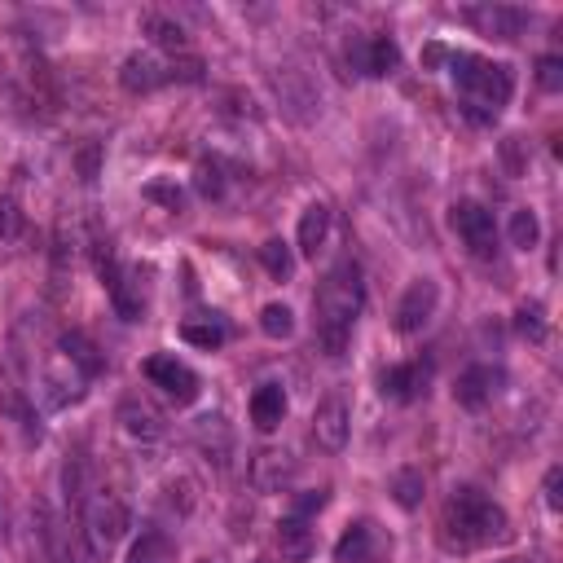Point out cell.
<instances>
[{
    "label": "cell",
    "mask_w": 563,
    "mask_h": 563,
    "mask_svg": "<svg viewBox=\"0 0 563 563\" xmlns=\"http://www.w3.org/2000/svg\"><path fill=\"white\" fill-rule=\"evenodd\" d=\"M194 185H198V194H203V198H220V194H225V181H220V168H216V163H198Z\"/></svg>",
    "instance_id": "obj_37"
},
{
    "label": "cell",
    "mask_w": 563,
    "mask_h": 563,
    "mask_svg": "<svg viewBox=\"0 0 563 563\" xmlns=\"http://www.w3.org/2000/svg\"><path fill=\"white\" fill-rule=\"evenodd\" d=\"M0 414L14 418V427L27 440H40V418H36V410L27 405V396H22V392H14V388L0 392Z\"/></svg>",
    "instance_id": "obj_23"
},
{
    "label": "cell",
    "mask_w": 563,
    "mask_h": 563,
    "mask_svg": "<svg viewBox=\"0 0 563 563\" xmlns=\"http://www.w3.org/2000/svg\"><path fill=\"white\" fill-rule=\"evenodd\" d=\"M260 264H264V269H269L278 282H286V278L295 273V256H291V247H286L282 238H269V242H264V247H260Z\"/></svg>",
    "instance_id": "obj_28"
},
{
    "label": "cell",
    "mask_w": 563,
    "mask_h": 563,
    "mask_svg": "<svg viewBox=\"0 0 563 563\" xmlns=\"http://www.w3.org/2000/svg\"><path fill=\"white\" fill-rule=\"evenodd\" d=\"M18 234H22V212H18V203H14V198H0V238L14 242Z\"/></svg>",
    "instance_id": "obj_38"
},
{
    "label": "cell",
    "mask_w": 563,
    "mask_h": 563,
    "mask_svg": "<svg viewBox=\"0 0 563 563\" xmlns=\"http://www.w3.org/2000/svg\"><path fill=\"white\" fill-rule=\"evenodd\" d=\"M537 238H542V225H537V212H528V207H520V212L511 216V242L520 251H533Z\"/></svg>",
    "instance_id": "obj_31"
},
{
    "label": "cell",
    "mask_w": 563,
    "mask_h": 563,
    "mask_svg": "<svg viewBox=\"0 0 563 563\" xmlns=\"http://www.w3.org/2000/svg\"><path fill=\"white\" fill-rule=\"evenodd\" d=\"M146 379L154 388H163L176 405H194L198 401V374L176 357H150L146 361Z\"/></svg>",
    "instance_id": "obj_7"
},
{
    "label": "cell",
    "mask_w": 563,
    "mask_h": 563,
    "mask_svg": "<svg viewBox=\"0 0 563 563\" xmlns=\"http://www.w3.org/2000/svg\"><path fill=\"white\" fill-rule=\"evenodd\" d=\"M62 352H66V361L84 374V379H97V374L106 370V357L97 352V344L84 335V330H66V335H62Z\"/></svg>",
    "instance_id": "obj_16"
},
{
    "label": "cell",
    "mask_w": 563,
    "mask_h": 563,
    "mask_svg": "<svg viewBox=\"0 0 563 563\" xmlns=\"http://www.w3.org/2000/svg\"><path fill=\"white\" fill-rule=\"evenodd\" d=\"M502 379H506V374L493 370V366H471V370H462L458 383H454V401L462 405V410H480L484 401H493V392L502 388Z\"/></svg>",
    "instance_id": "obj_10"
},
{
    "label": "cell",
    "mask_w": 563,
    "mask_h": 563,
    "mask_svg": "<svg viewBox=\"0 0 563 563\" xmlns=\"http://www.w3.org/2000/svg\"><path fill=\"white\" fill-rule=\"evenodd\" d=\"M348 62H357V71L370 75V80H383V75L396 71V62H401V49H396L392 36L352 40V44H348Z\"/></svg>",
    "instance_id": "obj_9"
},
{
    "label": "cell",
    "mask_w": 563,
    "mask_h": 563,
    "mask_svg": "<svg viewBox=\"0 0 563 563\" xmlns=\"http://www.w3.org/2000/svg\"><path fill=\"white\" fill-rule=\"evenodd\" d=\"M436 304H440V286H436L432 278L414 282L410 291L401 295V304H396L392 326L401 330V335H418V330H423V326L436 317Z\"/></svg>",
    "instance_id": "obj_6"
},
{
    "label": "cell",
    "mask_w": 563,
    "mask_h": 563,
    "mask_svg": "<svg viewBox=\"0 0 563 563\" xmlns=\"http://www.w3.org/2000/svg\"><path fill=\"white\" fill-rule=\"evenodd\" d=\"M291 476H295V458L286 449H260L251 458V489L256 493H278Z\"/></svg>",
    "instance_id": "obj_11"
},
{
    "label": "cell",
    "mask_w": 563,
    "mask_h": 563,
    "mask_svg": "<svg viewBox=\"0 0 563 563\" xmlns=\"http://www.w3.org/2000/svg\"><path fill=\"white\" fill-rule=\"evenodd\" d=\"M449 225L462 234V242L471 247V256L489 260L498 251V229H493V212L476 198H462V203L449 207Z\"/></svg>",
    "instance_id": "obj_5"
},
{
    "label": "cell",
    "mask_w": 563,
    "mask_h": 563,
    "mask_svg": "<svg viewBox=\"0 0 563 563\" xmlns=\"http://www.w3.org/2000/svg\"><path fill=\"white\" fill-rule=\"evenodd\" d=\"M502 159H506V168H511V176H520L524 172V146H520V137H506L502 141Z\"/></svg>",
    "instance_id": "obj_39"
},
{
    "label": "cell",
    "mask_w": 563,
    "mask_h": 563,
    "mask_svg": "<svg viewBox=\"0 0 563 563\" xmlns=\"http://www.w3.org/2000/svg\"><path fill=\"white\" fill-rule=\"evenodd\" d=\"M515 330H520L524 339H533V344H542L546 339V322H542V304H524L520 313H515Z\"/></svg>",
    "instance_id": "obj_33"
},
{
    "label": "cell",
    "mask_w": 563,
    "mask_h": 563,
    "mask_svg": "<svg viewBox=\"0 0 563 563\" xmlns=\"http://www.w3.org/2000/svg\"><path fill=\"white\" fill-rule=\"evenodd\" d=\"M537 84H542L546 93H559L563 88V58H555V53L537 58Z\"/></svg>",
    "instance_id": "obj_35"
},
{
    "label": "cell",
    "mask_w": 563,
    "mask_h": 563,
    "mask_svg": "<svg viewBox=\"0 0 563 563\" xmlns=\"http://www.w3.org/2000/svg\"><path fill=\"white\" fill-rule=\"evenodd\" d=\"M128 563H172V546L163 542L159 533H150V537H141V542L132 546Z\"/></svg>",
    "instance_id": "obj_32"
},
{
    "label": "cell",
    "mask_w": 563,
    "mask_h": 563,
    "mask_svg": "<svg viewBox=\"0 0 563 563\" xmlns=\"http://www.w3.org/2000/svg\"><path fill=\"white\" fill-rule=\"evenodd\" d=\"M260 330L269 339H291V330H295V313L286 304H264V313H260Z\"/></svg>",
    "instance_id": "obj_30"
},
{
    "label": "cell",
    "mask_w": 563,
    "mask_h": 563,
    "mask_svg": "<svg viewBox=\"0 0 563 563\" xmlns=\"http://www.w3.org/2000/svg\"><path fill=\"white\" fill-rule=\"evenodd\" d=\"M440 62H449V49H445V44H427V49H423V66H440Z\"/></svg>",
    "instance_id": "obj_43"
},
{
    "label": "cell",
    "mask_w": 563,
    "mask_h": 563,
    "mask_svg": "<svg viewBox=\"0 0 563 563\" xmlns=\"http://www.w3.org/2000/svg\"><path fill=\"white\" fill-rule=\"evenodd\" d=\"M322 506H326V493H322V489H317V493H304V498L295 502V515H300V520H304V515L322 511Z\"/></svg>",
    "instance_id": "obj_41"
},
{
    "label": "cell",
    "mask_w": 563,
    "mask_h": 563,
    "mask_svg": "<svg viewBox=\"0 0 563 563\" xmlns=\"http://www.w3.org/2000/svg\"><path fill=\"white\" fill-rule=\"evenodd\" d=\"M563 471L559 467H550L546 471V506H550V511H559V506H563Z\"/></svg>",
    "instance_id": "obj_40"
},
{
    "label": "cell",
    "mask_w": 563,
    "mask_h": 563,
    "mask_svg": "<svg viewBox=\"0 0 563 563\" xmlns=\"http://www.w3.org/2000/svg\"><path fill=\"white\" fill-rule=\"evenodd\" d=\"M440 537H445L449 550H476V546L502 542L506 537V511L498 502L484 498L480 489H458L454 498H449Z\"/></svg>",
    "instance_id": "obj_2"
},
{
    "label": "cell",
    "mask_w": 563,
    "mask_h": 563,
    "mask_svg": "<svg viewBox=\"0 0 563 563\" xmlns=\"http://www.w3.org/2000/svg\"><path fill=\"white\" fill-rule=\"evenodd\" d=\"M278 550H282V559H291V563H304L313 555V528H308V520L286 515L278 524Z\"/></svg>",
    "instance_id": "obj_18"
},
{
    "label": "cell",
    "mask_w": 563,
    "mask_h": 563,
    "mask_svg": "<svg viewBox=\"0 0 563 563\" xmlns=\"http://www.w3.org/2000/svg\"><path fill=\"white\" fill-rule=\"evenodd\" d=\"M119 423H124V432L137 436V440H159L163 436V414L154 410L146 396H124V401H119Z\"/></svg>",
    "instance_id": "obj_13"
},
{
    "label": "cell",
    "mask_w": 563,
    "mask_h": 563,
    "mask_svg": "<svg viewBox=\"0 0 563 563\" xmlns=\"http://www.w3.org/2000/svg\"><path fill=\"white\" fill-rule=\"evenodd\" d=\"M102 286L110 291V304H115V313L124 317V322H137V317H141V300H137V291H132V278H128V273L119 269L115 278L102 282Z\"/></svg>",
    "instance_id": "obj_26"
},
{
    "label": "cell",
    "mask_w": 563,
    "mask_h": 563,
    "mask_svg": "<svg viewBox=\"0 0 563 563\" xmlns=\"http://www.w3.org/2000/svg\"><path fill=\"white\" fill-rule=\"evenodd\" d=\"M423 493H427V480L418 467H401L392 476V498H396V506H405V511H418V506H423Z\"/></svg>",
    "instance_id": "obj_24"
},
{
    "label": "cell",
    "mask_w": 563,
    "mask_h": 563,
    "mask_svg": "<svg viewBox=\"0 0 563 563\" xmlns=\"http://www.w3.org/2000/svg\"><path fill=\"white\" fill-rule=\"evenodd\" d=\"M286 418V392L282 383H260L256 392H251V423H256V432H278Z\"/></svg>",
    "instance_id": "obj_15"
},
{
    "label": "cell",
    "mask_w": 563,
    "mask_h": 563,
    "mask_svg": "<svg viewBox=\"0 0 563 563\" xmlns=\"http://www.w3.org/2000/svg\"><path fill=\"white\" fill-rule=\"evenodd\" d=\"M348 432H352V410L344 396H326L313 414V440L326 449V454H339L348 445Z\"/></svg>",
    "instance_id": "obj_8"
},
{
    "label": "cell",
    "mask_w": 563,
    "mask_h": 563,
    "mask_svg": "<svg viewBox=\"0 0 563 563\" xmlns=\"http://www.w3.org/2000/svg\"><path fill=\"white\" fill-rule=\"evenodd\" d=\"M62 493H66V506L71 511H84V458H75V454H66L62 462Z\"/></svg>",
    "instance_id": "obj_27"
},
{
    "label": "cell",
    "mask_w": 563,
    "mask_h": 563,
    "mask_svg": "<svg viewBox=\"0 0 563 563\" xmlns=\"http://www.w3.org/2000/svg\"><path fill=\"white\" fill-rule=\"evenodd\" d=\"M361 304H366V282L361 269L352 260H339L326 273V282L317 286L313 308H317V339H322L326 357H344L348 339H352V322H357Z\"/></svg>",
    "instance_id": "obj_1"
},
{
    "label": "cell",
    "mask_w": 563,
    "mask_h": 563,
    "mask_svg": "<svg viewBox=\"0 0 563 563\" xmlns=\"http://www.w3.org/2000/svg\"><path fill=\"white\" fill-rule=\"evenodd\" d=\"M146 198H150V203H163L168 212H181V207H185V194L176 190V185H168V181H150L146 185Z\"/></svg>",
    "instance_id": "obj_36"
},
{
    "label": "cell",
    "mask_w": 563,
    "mask_h": 563,
    "mask_svg": "<svg viewBox=\"0 0 563 563\" xmlns=\"http://www.w3.org/2000/svg\"><path fill=\"white\" fill-rule=\"evenodd\" d=\"M502 563H528V559H502Z\"/></svg>",
    "instance_id": "obj_44"
},
{
    "label": "cell",
    "mask_w": 563,
    "mask_h": 563,
    "mask_svg": "<svg viewBox=\"0 0 563 563\" xmlns=\"http://www.w3.org/2000/svg\"><path fill=\"white\" fill-rule=\"evenodd\" d=\"M84 533H88V546L102 555L119 542V537L128 533V511L119 498H110V493H93V498L84 502Z\"/></svg>",
    "instance_id": "obj_4"
},
{
    "label": "cell",
    "mask_w": 563,
    "mask_h": 563,
    "mask_svg": "<svg viewBox=\"0 0 563 563\" xmlns=\"http://www.w3.org/2000/svg\"><path fill=\"white\" fill-rule=\"evenodd\" d=\"M278 93H282V102L291 106V110L295 106H308V119L322 110V93H317V88L304 80V71H282L278 75Z\"/></svg>",
    "instance_id": "obj_21"
},
{
    "label": "cell",
    "mask_w": 563,
    "mask_h": 563,
    "mask_svg": "<svg viewBox=\"0 0 563 563\" xmlns=\"http://www.w3.org/2000/svg\"><path fill=\"white\" fill-rule=\"evenodd\" d=\"M449 66H454L458 88L467 93V115L471 119H493L506 102H511V93H515L511 66L476 58V53H449Z\"/></svg>",
    "instance_id": "obj_3"
},
{
    "label": "cell",
    "mask_w": 563,
    "mask_h": 563,
    "mask_svg": "<svg viewBox=\"0 0 563 563\" xmlns=\"http://www.w3.org/2000/svg\"><path fill=\"white\" fill-rule=\"evenodd\" d=\"M198 563H212V559H198Z\"/></svg>",
    "instance_id": "obj_45"
},
{
    "label": "cell",
    "mask_w": 563,
    "mask_h": 563,
    "mask_svg": "<svg viewBox=\"0 0 563 563\" xmlns=\"http://www.w3.org/2000/svg\"><path fill=\"white\" fill-rule=\"evenodd\" d=\"M423 383H427V370L418 366V361L383 370V396H392V401H414V396H423Z\"/></svg>",
    "instance_id": "obj_19"
},
{
    "label": "cell",
    "mask_w": 563,
    "mask_h": 563,
    "mask_svg": "<svg viewBox=\"0 0 563 563\" xmlns=\"http://www.w3.org/2000/svg\"><path fill=\"white\" fill-rule=\"evenodd\" d=\"M203 71H207L203 58H194L190 53V58H176L163 75H168V80H181V84H203Z\"/></svg>",
    "instance_id": "obj_34"
},
{
    "label": "cell",
    "mask_w": 563,
    "mask_h": 563,
    "mask_svg": "<svg viewBox=\"0 0 563 563\" xmlns=\"http://www.w3.org/2000/svg\"><path fill=\"white\" fill-rule=\"evenodd\" d=\"M168 75H163V66L150 58V53H132L124 62V71H119V84L128 88V93H150V88H159Z\"/></svg>",
    "instance_id": "obj_17"
},
{
    "label": "cell",
    "mask_w": 563,
    "mask_h": 563,
    "mask_svg": "<svg viewBox=\"0 0 563 563\" xmlns=\"http://www.w3.org/2000/svg\"><path fill=\"white\" fill-rule=\"evenodd\" d=\"M330 234V212L326 203H308L304 216H300V234H295V242H300V256H317L322 251V242Z\"/></svg>",
    "instance_id": "obj_20"
},
{
    "label": "cell",
    "mask_w": 563,
    "mask_h": 563,
    "mask_svg": "<svg viewBox=\"0 0 563 563\" xmlns=\"http://www.w3.org/2000/svg\"><path fill=\"white\" fill-rule=\"evenodd\" d=\"M80 181H97V146H88L80 154Z\"/></svg>",
    "instance_id": "obj_42"
},
{
    "label": "cell",
    "mask_w": 563,
    "mask_h": 563,
    "mask_svg": "<svg viewBox=\"0 0 563 563\" xmlns=\"http://www.w3.org/2000/svg\"><path fill=\"white\" fill-rule=\"evenodd\" d=\"M339 563H374V528L370 524H352L335 546Z\"/></svg>",
    "instance_id": "obj_22"
},
{
    "label": "cell",
    "mask_w": 563,
    "mask_h": 563,
    "mask_svg": "<svg viewBox=\"0 0 563 563\" xmlns=\"http://www.w3.org/2000/svg\"><path fill=\"white\" fill-rule=\"evenodd\" d=\"M181 339H185V344H194V348H203V352H212V348H220L229 339V330L220 322H185Z\"/></svg>",
    "instance_id": "obj_29"
},
{
    "label": "cell",
    "mask_w": 563,
    "mask_h": 563,
    "mask_svg": "<svg viewBox=\"0 0 563 563\" xmlns=\"http://www.w3.org/2000/svg\"><path fill=\"white\" fill-rule=\"evenodd\" d=\"M194 440H198V449L207 454V462H216V467H229V454H234V432H229V423H225L220 414L198 418Z\"/></svg>",
    "instance_id": "obj_14"
},
{
    "label": "cell",
    "mask_w": 563,
    "mask_h": 563,
    "mask_svg": "<svg viewBox=\"0 0 563 563\" xmlns=\"http://www.w3.org/2000/svg\"><path fill=\"white\" fill-rule=\"evenodd\" d=\"M467 18L476 22L484 36H498V40H515V36H520V31L528 27V14H524V9H511V5L467 9Z\"/></svg>",
    "instance_id": "obj_12"
},
{
    "label": "cell",
    "mask_w": 563,
    "mask_h": 563,
    "mask_svg": "<svg viewBox=\"0 0 563 563\" xmlns=\"http://www.w3.org/2000/svg\"><path fill=\"white\" fill-rule=\"evenodd\" d=\"M141 31H146L159 49H172V53H181L185 44H190V40H185V31H181V22H172L163 14H146V18H141Z\"/></svg>",
    "instance_id": "obj_25"
}]
</instances>
